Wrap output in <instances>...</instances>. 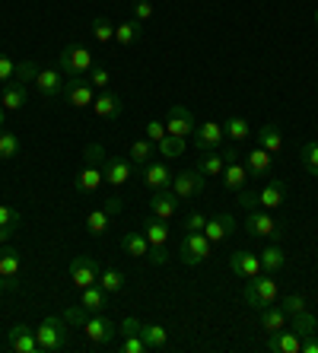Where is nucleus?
I'll use <instances>...</instances> for the list:
<instances>
[{"label": "nucleus", "mask_w": 318, "mask_h": 353, "mask_svg": "<svg viewBox=\"0 0 318 353\" xmlns=\"http://www.w3.org/2000/svg\"><path fill=\"white\" fill-rule=\"evenodd\" d=\"M19 274H23V261H19V252L13 245H7L3 242V248H0V277L7 280L10 290H19Z\"/></svg>", "instance_id": "15"}, {"label": "nucleus", "mask_w": 318, "mask_h": 353, "mask_svg": "<svg viewBox=\"0 0 318 353\" xmlns=\"http://www.w3.org/2000/svg\"><path fill=\"white\" fill-rule=\"evenodd\" d=\"M150 264H156V268H159V264H169V248L166 245H150Z\"/></svg>", "instance_id": "54"}, {"label": "nucleus", "mask_w": 318, "mask_h": 353, "mask_svg": "<svg viewBox=\"0 0 318 353\" xmlns=\"http://www.w3.org/2000/svg\"><path fill=\"white\" fill-rule=\"evenodd\" d=\"M277 296H280V287H277V280L270 277H252V280H245V290H242V303L245 305H252V309H264V305L270 303H277Z\"/></svg>", "instance_id": "3"}, {"label": "nucleus", "mask_w": 318, "mask_h": 353, "mask_svg": "<svg viewBox=\"0 0 318 353\" xmlns=\"http://www.w3.org/2000/svg\"><path fill=\"white\" fill-rule=\"evenodd\" d=\"M124 283H128V277H124V271H118V268H106V271H99V287L106 290L108 296L121 293Z\"/></svg>", "instance_id": "39"}, {"label": "nucleus", "mask_w": 318, "mask_h": 353, "mask_svg": "<svg viewBox=\"0 0 318 353\" xmlns=\"http://www.w3.org/2000/svg\"><path fill=\"white\" fill-rule=\"evenodd\" d=\"M92 67H96L92 51L83 48V45H67V48L57 54V70L64 77H86Z\"/></svg>", "instance_id": "4"}, {"label": "nucleus", "mask_w": 318, "mask_h": 353, "mask_svg": "<svg viewBox=\"0 0 318 353\" xmlns=\"http://www.w3.org/2000/svg\"><path fill=\"white\" fill-rule=\"evenodd\" d=\"M204 226H207V216L201 210H191L185 216V232H204Z\"/></svg>", "instance_id": "49"}, {"label": "nucleus", "mask_w": 318, "mask_h": 353, "mask_svg": "<svg viewBox=\"0 0 318 353\" xmlns=\"http://www.w3.org/2000/svg\"><path fill=\"white\" fill-rule=\"evenodd\" d=\"M143 134H147V140H153V143H159V140L166 137V124H163V121H156V118H153V121H147V124H143Z\"/></svg>", "instance_id": "50"}, {"label": "nucleus", "mask_w": 318, "mask_h": 353, "mask_svg": "<svg viewBox=\"0 0 318 353\" xmlns=\"http://www.w3.org/2000/svg\"><path fill=\"white\" fill-rule=\"evenodd\" d=\"M121 350L124 353H150V347H147V341H143L140 334H124Z\"/></svg>", "instance_id": "48"}, {"label": "nucleus", "mask_w": 318, "mask_h": 353, "mask_svg": "<svg viewBox=\"0 0 318 353\" xmlns=\"http://www.w3.org/2000/svg\"><path fill=\"white\" fill-rule=\"evenodd\" d=\"M268 350L270 353H302V337L293 328H280L268 334Z\"/></svg>", "instance_id": "22"}, {"label": "nucleus", "mask_w": 318, "mask_h": 353, "mask_svg": "<svg viewBox=\"0 0 318 353\" xmlns=\"http://www.w3.org/2000/svg\"><path fill=\"white\" fill-rule=\"evenodd\" d=\"M245 232L255 239H270V242H280L284 239V223L274 220V216L268 214V210H248V216H245Z\"/></svg>", "instance_id": "6"}, {"label": "nucleus", "mask_w": 318, "mask_h": 353, "mask_svg": "<svg viewBox=\"0 0 318 353\" xmlns=\"http://www.w3.org/2000/svg\"><path fill=\"white\" fill-rule=\"evenodd\" d=\"M172 179H175V172L169 169V163H150V165H143V185H147L150 191L172 188Z\"/></svg>", "instance_id": "23"}, {"label": "nucleus", "mask_w": 318, "mask_h": 353, "mask_svg": "<svg viewBox=\"0 0 318 353\" xmlns=\"http://www.w3.org/2000/svg\"><path fill=\"white\" fill-rule=\"evenodd\" d=\"M26 102H29V86H23V83H17V80L3 83V92H0V105L7 108V112H19Z\"/></svg>", "instance_id": "26"}, {"label": "nucleus", "mask_w": 318, "mask_h": 353, "mask_svg": "<svg viewBox=\"0 0 318 353\" xmlns=\"http://www.w3.org/2000/svg\"><path fill=\"white\" fill-rule=\"evenodd\" d=\"M64 77L57 74V70H39L35 77V92H39L41 102H57V99L64 96Z\"/></svg>", "instance_id": "13"}, {"label": "nucleus", "mask_w": 318, "mask_h": 353, "mask_svg": "<svg viewBox=\"0 0 318 353\" xmlns=\"http://www.w3.org/2000/svg\"><path fill=\"white\" fill-rule=\"evenodd\" d=\"M140 325H143V321H137V319H124V321H121V334H140Z\"/></svg>", "instance_id": "55"}, {"label": "nucleus", "mask_w": 318, "mask_h": 353, "mask_svg": "<svg viewBox=\"0 0 318 353\" xmlns=\"http://www.w3.org/2000/svg\"><path fill=\"white\" fill-rule=\"evenodd\" d=\"M19 220H23V216H19L17 207L0 204V242H10V239H13V232H17Z\"/></svg>", "instance_id": "36"}, {"label": "nucleus", "mask_w": 318, "mask_h": 353, "mask_svg": "<svg viewBox=\"0 0 318 353\" xmlns=\"http://www.w3.org/2000/svg\"><path fill=\"white\" fill-rule=\"evenodd\" d=\"M121 248L128 252L131 258H147L150 255V242H147V236L143 232H124L121 236Z\"/></svg>", "instance_id": "38"}, {"label": "nucleus", "mask_w": 318, "mask_h": 353, "mask_svg": "<svg viewBox=\"0 0 318 353\" xmlns=\"http://www.w3.org/2000/svg\"><path fill=\"white\" fill-rule=\"evenodd\" d=\"M3 290H10V287H7V280L0 277V293H3Z\"/></svg>", "instance_id": "58"}, {"label": "nucleus", "mask_w": 318, "mask_h": 353, "mask_svg": "<svg viewBox=\"0 0 318 353\" xmlns=\"http://www.w3.org/2000/svg\"><path fill=\"white\" fill-rule=\"evenodd\" d=\"M261 312V331H268V334H274V331L280 328H290V315H286L284 305H264V309H258Z\"/></svg>", "instance_id": "28"}, {"label": "nucleus", "mask_w": 318, "mask_h": 353, "mask_svg": "<svg viewBox=\"0 0 318 353\" xmlns=\"http://www.w3.org/2000/svg\"><path fill=\"white\" fill-rule=\"evenodd\" d=\"M102 163H106V150L102 143H90L83 150V169L77 172L74 179V191L77 194H96L102 188Z\"/></svg>", "instance_id": "1"}, {"label": "nucleus", "mask_w": 318, "mask_h": 353, "mask_svg": "<svg viewBox=\"0 0 318 353\" xmlns=\"http://www.w3.org/2000/svg\"><path fill=\"white\" fill-rule=\"evenodd\" d=\"M284 309H286V315H296V312H302V309H306V299H302L299 293H290L284 299Z\"/></svg>", "instance_id": "53"}, {"label": "nucleus", "mask_w": 318, "mask_h": 353, "mask_svg": "<svg viewBox=\"0 0 318 353\" xmlns=\"http://www.w3.org/2000/svg\"><path fill=\"white\" fill-rule=\"evenodd\" d=\"M258 204L261 210H277V207L286 204V181L284 179H268L258 191Z\"/></svg>", "instance_id": "19"}, {"label": "nucleus", "mask_w": 318, "mask_h": 353, "mask_svg": "<svg viewBox=\"0 0 318 353\" xmlns=\"http://www.w3.org/2000/svg\"><path fill=\"white\" fill-rule=\"evenodd\" d=\"M179 201H181V197L175 194L172 188L153 191V197H150V214L159 216V220H172V216L179 214Z\"/></svg>", "instance_id": "18"}, {"label": "nucleus", "mask_w": 318, "mask_h": 353, "mask_svg": "<svg viewBox=\"0 0 318 353\" xmlns=\"http://www.w3.org/2000/svg\"><path fill=\"white\" fill-rule=\"evenodd\" d=\"M80 328H83V337L90 341L92 347H112L115 334H118V328H115V321L108 319L106 312H99V315H86V319L80 321Z\"/></svg>", "instance_id": "5"}, {"label": "nucleus", "mask_w": 318, "mask_h": 353, "mask_svg": "<svg viewBox=\"0 0 318 353\" xmlns=\"http://www.w3.org/2000/svg\"><path fill=\"white\" fill-rule=\"evenodd\" d=\"M245 165H248V175H252V179H268L270 169H274V157H270L264 147H255L245 153Z\"/></svg>", "instance_id": "24"}, {"label": "nucleus", "mask_w": 318, "mask_h": 353, "mask_svg": "<svg viewBox=\"0 0 318 353\" xmlns=\"http://www.w3.org/2000/svg\"><path fill=\"white\" fill-rule=\"evenodd\" d=\"M299 163H302V169H306L309 175H318V140H309V143H302Z\"/></svg>", "instance_id": "43"}, {"label": "nucleus", "mask_w": 318, "mask_h": 353, "mask_svg": "<svg viewBox=\"0 0 318 353\" xmlns=\"http://www.w3.org/2000/svg\"><path fill=\"white\" fill-rule=\"evenodd\" d=\"M134 19H137V23H150V19H153V3H150V0H137V3H134Z\"/></svg>", "instance_id": "51"}, {"label": "nucleus", "mask_w": 318, "mask_h": 353, "mask_svg": "<svg viewBox=\"0 0 318 353\" xmlns=\"http://www.w3.org/2000/svg\"><path fill=\"white\" fill-rule=\"evenodd\" d=\"M223 153H226V165H223V188L226 191H245V185H248V165L242 163V159H236V143H229V147H223Z\"/></svg>", "instance_id": "8"}, {"label": "nucleus", "mask_w": 318, "mask_h": 353, "mask_svg": "<svg viewBox=\"0 0 318 353\" xmlns=\"http://www.w3.org/2000/svg\"><path fill=\"white\" fill-rule=\"evenodd\" d=\"M153 153H156V143L143 137V140H134V143H131V157H128V159H131L134 165H140V169H143V165L153 163Z\"/></svg>", "instance_id": "40"}, {"label": "nucleus", "mask_w": 318, "mask_h": 353, "mask_svg": "<svg viewBox=\"0 0 318 353\" xmlns=\"http://www.w3.org/2000/svg\"><path fill=\"white\" fill-rule=\"evenodd\" d=\"M35 341H39L41 353H57L67 344V319L64 315H45L41 325L35 328Z\"/></svg>", "instance_id": "2"}, {"label": "nucleus", "mask_w": 318, "mask_h": 353, "mask_svg": "<svg viewBox=\"0 0 318 353\" xmlns=\"http://www.w3.org/2000/svg\"><path fill=\"white\" fill-rule=\"evenodd\" d=\"M134 169H137V165L128 157H106V163H102V179H106L112 188H121V185H128Z\"/></svg>", "instance_id": "12"}, {"label": "nucleus", "mask_w": 318, "mask_h": 353, "mask_svg": "<svg viewBox=\"0 0 318 353\" xmlns=\"http://www.w3.org/2000/svg\"><path fill=\"white\" fill-rule=\"evenodd\" d=\"M236 232V220L229 214H217V216H207V226H204V236L210 239L213 245H223L229 236Z\"/></svg>", "instance_id": "21"}, {"label": "nucleus", "mask_w": 318, "mask_h": 353, "mask_svg": "<svg viewBox=\"0 0 318 353\" xmlns=\"http://www.w3.org/2000/svg\"><path fill=\"white\" fill-rule=\"evenodd\" d=\"M92 112H96L99 118H106V121H115V118H121V112H124V102L115 92H108V90H102L96 96V102H92Z\"/></svg>", "instance_id": "25"}, {"label": "nucleus", "mask_w": 318, "mask_h": 353, "mask_svg": "<svg viewBox=\"0 0 318 353\" xmlns=\"http://www.w3.org/2000/svg\"><path fill=\"white\" fill-rule=\"evenodd\" d=\"M226 134H223V124L217 121H207V124H197L195 134H191V143H195L197 153H210V150H220Z\"/></svg>", "instance_id": "11"}, {"label": "nucleus", "mask_w": 318, "mask_h": 353, "mask_svg": "<svg viewBox=\"0 0 318 353\" xmlns=\"http://www.w3.org/2000/svg\"><path fill=\"white\" fill-rule=\"evenodd\" d=\"M284 268H286V252H284V248H280L277 242L264 248V252H261V271L270 274V277H277Z\"/></svg>", "instance_id": "31"}, {"label": "nucleus", "mask_w": 318, "mask_h": 353, "mask_svg": "<svg viewBox=\"0 0 318 353\" xmlns=\"http://www.w3.org/2000/svg\"><path fill=\"white\" fill-rule=\"evenodd\" d=\"M64 102L74 108H92V102H96V90L90 86V80L86 77H70V80L64 83Z\"/></svg>", "instance_id": "9"}, {"label": "nucleus", "mask_w": 318, "mask_h": 353, "mask_svg": "<svg viewBox=\"0 0 318 353\" xmlns=\"http://www.w3.org/2000/svg\"><path fill=\"white\" fill-rule=\"evenodd\" d=\"M204 175L197 172V169H185V172H179L175 179H172V191L181 197V201H188V197H197L201 191H204Z\"/></svg>", "instance_id": "16"}, {"label": "nucleus", "mask_w": 318, "mask_h": 353, "mask_svg": "<svg viewBox=\"0 0 318 353\" xmlns=\"http://www.w3.org/2000/svg\"><path fill=\"white\" fill-rule=\"evenodd\" d=\"M7 347L13 353H41L39 350V341H35V331L29 325H13L7 331Z\"/></svg>", "instance_id": "17"}, {"label": "nucleus", "mask_w": 318, "mask_h": 353, "mask_svg": "<svg viewBox=\"0 0 318 353\" xmlns=\"http://www.w3.org/2000/svg\"><path fill=\"white\" fill-rule=\"evenodd\" d=\"M315 26H318V7H315Z\"/></svg>", "instance_id": "59"}, {"label": "nucleus", "mask_w": 318, "mask_h": 353, "mask_svg": "<svg viewBox=\"0 0 318 353\" xmlns=\"http://www.w3.org/2000/svg\"><path fill=\"white\" fill-rule=\"evenodd\" d=\"M115 216L112 207H99V210H90L86 214V220H83V230L90 232V236H102V232L108 230V220Z\"/></svg>", "instance_id": "32"}, {"label": "nucleus", "mask_w": 318, "mask_h": 353, "mask_svg": "<svg viewBox=\"0 0 318 353\" xmlns=\"http://www.w3.org/2000/svg\"><path fill=\"white\" fill-rule=\"evenodd\" d=\"M70 280H74L77 290H86L92 283H99V264L90 255H77L70 261Z\"/></svg>", "instance_id": "14"}, {"label": "nucleus", "mask_w": 318, "mask_h": 353, "mask_svg": "<svg viewBox=\"0 0 318 353\" xmlns=\"http://www.w3.org/2000/svg\"><path fill=\"white\" fill-rule=\"evenodd\" d=\"M210 248H213V242L204 232H185V239H181V245H179V261L185 268H197L201 261L210 258Z\"/></svg>", "instance_id": "7"}, {"label": "nucleus", "mask_w": 318, "mask_h": 353, "mask_svg": "<svg viewBox=\"0 0 318 353\" xmlns=\"http://www.w3.org/2000/svg\"><path fill=\"white\" fill-rule=\"evenodd\" d=\"M86 80H90L92 90L102 92V90H108V83H112V74H108L106 67H92L90 74H86Z\"/></svg>", "instance_id": "47"}, {"label": "nucleus", "mask_w": 318, "mask_h": 353, "mask_svg": "<svg viewBox=\"0 0 318 353\" xmlns=\"http://www.w3.org/2000/svg\"><path fill=\"white\" fill-rule=\"evenodd\" d=\"M80 305H83V312H90V315H99V312H106V305H108V293L99 283H92V287L80 290Z\"/></svg>", "instance_id": "27"}, {"label": "nucleus", "mask_w": 318, "mask_h": 353, "mask_svg": "<svg viewBox=\"0 0 318 353\" xmlns=\"http://www.w3.org/2000/svg\"><path fill=\"white\" fill-rule=\"evenodd\" d=\"M140 337L147 341L150 350H169V331L163 325H140Z\"/></svg>", "instance_id": "35"}, {"label": "nucleus", "mask_w": 318, "mask_h": 353, "mask_svg": "<svg viewBox=\"0 0 318 353\" xmlns=\"http://www.w3.org/2000/svg\"><path fill=\"white\" fill-rule=\"evenodd\" d=\"M92 39H96L99 45L115 41V23H108L106 17H96V19H92Z\"/></svg>", "instance_id": "44"}, {"label": "nucleus", "mask_w": 318, "mask_h": 353, "mask_svg": "<svg viewBox=\"0 0 318 353\" xmlns=\"http://www.w3.org/2000/svg\"><path fill=\"white\" fill-rule=\"evenodd\" d=\"M140 232L147 236V242L150 245H166L169 242V220H159V216H153L150 214L147 220H143V226H140Z\"/></svg>", "instance_id": "29"}, {"label": "nucleus", "mask_w": 318, "mask_h": 353, "mask_svg": "<svg viewBox=\"0 0 318 353\" xmlns=\"http://www.w3.org/2000/svg\"><path fill=\"white\" fill-rule=\"evenodd\" d=\"M290 328H293L299 337H315L318 334V319L309 312V309H302V312L290 315Z\"/></svg>", "instance_id": "37"}, {"label": "nucleus", "mask_w": 318, "mask_h": 353, "mask_svg": "<svg viewBox=\"0 0 318 353\" xmlns=\"http://www.w3.org/2000/svg\"><path fill=\"white\" fill-rule=\"evenodd\" d=\"M258 147H264L274 157V153H284V134H280L277 124H264L258 131Z\"/></svg>", "instance_id": "34"}, {"label": "nucleus", "mask_w": 318, "mask_h": 353, "mask_svg": "<svg viewBox=\"0 0 318 353\" xmlns=\"http://www.w3.org/2000/svg\"><path fill=\"white\" fill-rule=\"evenodd\" d=\"M13 74H17V61H10L7 54H0V86L13 80Z\"/></svg>", "instance_id": "52"}, {"label": "nucleus", "mask_w": 318, "mask_h": 353, "mask_svg": "<svg viewBox=\"0 0 318 353\" xmlns=\"http://www.w3.org/2000/svg\"><path fill=\"white\" fill-rule=\"evenodd\" d=\"M185 147H188V140L185 137H172V134H166V137L156 143V150H159L166 159H179L181 153H185Z\"/></svg>", "instance_id": "42"}, {"label": "nucleus", "mask_w": 318, "mask_h": 353, "mask_svg": "<svg viewBox=\"0 0 318 353\" xmlns=\"http://www.w3.org/2000/svg\"><path fill=\"white\" fill-rule=\"evenodd\" d=\"M35 77H39V64H35V61H19L13 80L23 83V86H29V83H35Z\"/></svg>", "instance_id": "46"}, {"label": "nucleus", "mask_w": 318, "mask_h": 353, "mask_svg": "<svg viewBox=\"0 0 318 353\" xmlns=\"http://www.w3.org/2000/svg\"><path fill=\"white\" fill-rule=\"evenodd\" d=\"M223 134H226L232 143H242V140L252 137V124L245 121V118H236V115H232L226 124H223Z\"/></svg>", "instance_id": "41"}, {"label": "nucleus", "mask_w": 318, "mask_h": 353, "mask_svg": "<svg viewBox=\"0 0 318 353\" xmlns=\"http://www.w3.org/2000/svg\"><path fill=\"white\" fill-rule=\"evenodd\" d=\"M19 153V137L13 131H0V159H13Z\"/></svg>", "instance_id": "45"}, {"label": "nucleus", "mask_w": 318, "mask_h": 353, "mask_svg": "<svg viewBox=\"0 0 318 353\" xmlns=\"http://www.w3.org/2000/svg\"><path fill=\"white\" fill-rule=\"evenodd\" d=\"M166 134H172V137H191L195 134V115H191V108H185V105H172L169 112H166Z\"/></svg>", "instance_id": "10"}, {"label": "nucleus", "mask_w": 318, "mask_h": 353, "mask_svg": "<svg viewBox=\"0 0 318 353\" xmlns=\"http://www.w3.org/2000/svg\"><path fill=\"white\" fill-rule=\"evenodd\" d=\"M229 271L242 280H252L261 274V258L252 255V252H232L229 255Z\"/></svg>", "instance_id": "20"}, {"label": "nucleus", "mask_w": 318, "mask_h": 353, "mask_svg": "<svg viewBox=\"0 0 318 353\" xmlns=\"http://www.w3.org/2000/svg\"><path fill=\"white\" fill-rule=\"evenodd\" d=\"M140 32H143V23H137V19H124V23L115 26V41H118L121 48H131L134 41H140Z\"/></svg>", "instance_id": "33"}, {"label": "nucleus", "mask_w": 318, "mask_h": 353, "mask_svg": "<svg viewBox=\"0 0 318 353\" xmlns=\"http://www.w3.org/2000/svg\"><path fill=\"white\" fill-rule=\"evenodd\" d=\"M3 124H7V108L0 105V131H3Z\"/></svg>", "instance_id": "57"}, {"label": "nucleus", "mask_w": 318, "mask_h": 353, "mask_svg": "<svg viewBox=\"0 0 318 353\" xmlns=\"http://www.w3.org/2000/svg\"><path fill=\"white\" fill-rule=\"evenodd\" d=\"M223 165H226V153H223V147H220V150H210V153H204V157H201V163H197L195 169L204 175V179H220V175H223Z\"/></svg>", "instance_id": "30"}, {"label": "nucleus", "mask_w": 318, "mask_h": 353, "mask_svg": "<svg viewBox=\"0 0 318 353\" xmlns=\"http://www.w3.org/2000/svg\"><path fill=\"white\" fill-rule=\"evenodd\" d=\"M302 353H318V337H302Z\"/></svg>", "instance_id": "56"}]
</instances>
